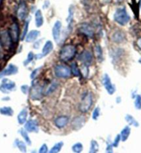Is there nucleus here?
<instances>
[{
  "instance_id": "20",
  "label": "nucleus",
  "mask_w": 141,
  "mask_h": 153,
  "mask_svg": "<svg viewBox=\"0 0 141 153\" xmlns=\"http://www.w3.org/2000/svg\"><path fill=\"white\" fill-rule=\"evenodd\" d=\"M53 44L52 42L51 41H47L45 43L44 46L42 48V55L43 57H46V55H49V53H51V51H53Z\"/></svg>"
},
{
  "instance_id": "33",
  "label": "nucleus",
  "mask_w": 141,
  "mask_h": 153,
  "mask_svg": "<svg viewBox=\"0 0 141 153\" xmlns=\"http://www.w3.org/2000/svg\"><path fill=\"white\" fill-rule=\"evenodd\" d=\"M84 147L82 143L80 142H77L72 146L71 150L75 153H80L83 151Z\"/></svg>"
},
{
  "instance_id": "6",
  "label": "nucleus",
  "mask_w": 141,
  "mask_h": 153,
  "mask_svg": "<svg viewBox=\"0 0 141 153\" xmlns=\"http://www.w3.org/2000/svg\"><path fill=\"white\" fill-rule=\"evenodd\" d=\"M102 84L110 95H113L116 93V85L112 84L110 76L108 75V74L105 73L102 76Z\"/></svg>"
},
{
  "instance_id": "10",
  "label": "nucleus",
  "mask_w": 141,
  "mask_h": 153,
  "mask_svg": "<svg viewBox=\"0 0 141 153\" xmlns=\"http://www.w3.org/2000/svg\"><path fill=\"white\" fill-rule=\"evenodd\" d=\"M9 34L13 43H17L20 38V28L18 24L14 22L11 24L9 28Z\"/></svg>"
},
{
  "instance_id": "19",
  "label": "nucleus",
  "mask_w": 141,
  "mask_h": 153,
  "mask_svg": "<svg viewBox=\"0 0 141 153\" xmlns=\"http://www.w3.org/2000/svg\"><path fill=\"white\" fill-rule=\"evenodd\" d=\"M28 118V109L23 108L17 115V121L20 125H24Z\"/></svg>"
},
{
  "instance_id": "30",
  "label": "nucleus",
  "mask_w": 141,
  "mask_h": 153,
  "mask_svg": "<svg viewBox=\"0 0 141 153\" xmlns=\"http://www.w3.org/2000/svg\"><path fill=\"white\" fill-rule=\"evenodd\" d=\"M98 152H99V143H98L97 141L93 139V140L91 141V143H90L89 152L96 153Z\"/></svg>"
},
{
  "instance_id": "12",
  "label": "nucleus",
  "mask_w": 141,
  "mask_h": 153,
  "mask_svg": "<svg viewBox=\"0 0 141 153\" xmlns=\"http://www.w3.org/2000/svg\"><path fill=\"white\" fill-rule=\"evenodd\" d=\"M78 59L84 65L89 66L93 62V55L89 51H84L80 55Z\"/></svg>"
},
{
  "instance_id": "47",
  "label": "nucleus",
  "mask_w": 141,
  "mask_h": 153,
  "mask_svg": "<svg viewBox=\"0 0 141 153\" xmlns=\"http://www.w3.org/2000/svg\"><path fill=\"white\" fill-rule=\"evenodd\" d=\"M121 101H122V98L120 97H117L116 99V102L117 103H121Z\"/></svg>"
},
{
  "instance_id": "2",
  "label": "nucleus",
  "mask_w": 141,
  "mask_h": 153,
  "mask_svg": "<svg viewBox=\"0 0 141 153\" xmlns=\"http://www.w3.org/2000/svg\"><path fill=\"white\" fill-rule=\"evenodd\" d=\"M113 19L117 24L121 26H125L130 20V17L125 8H118L113 15Z\"/></svg>"
},
{
  "instance_id": "28",
  "label": "nucleus",
  "mask_w": 141,
  "mask_h": 153,
  "mask_svg": "<svg viewBox=\"0 0 141 153\" xmlns=\"http://www.w3.org/2000/svg\"><path fill=\"white\" fill-rule=\"evenodd\" d=\"M95 55L96 56L97 59L101 62L103 60V52H102V49L100 45H96L94 48Z\"/></svg>"
},
{
  "instance_id": "36",
  "label": "nucleus",
  "mask_w": 141,
  "mask_h": 153,
  "mask_svg": "<svg viewBox=\"0 0 141 153\" xmlns=\"http://www.w3.org/2000/svg\"><path fill=\"white\" fill-rule=\"evenodd\" d=\"M35 59V55H34L33 52H29L28 55H27L26 59L24 61L23 64L24 66H27L29 64L33 62V60Z\"/></svg>"
},
{
  "instance_id": "5",
  "label": "nucleus",
  "mask_w": 141,
  "mask_h": 153,
  "mask_svg": "<svg viewBox=\"0 0 141 153\" xmlns=\"http://www.w3.org/2000/svg\"><path fill=\"white\" fill-rule=\"evenodd\" d=\"M16 90V84L7 78H2L0 84V91L4 94H9Z\"/></svg>"
},
{
  "instance_id": "40",
  "label": "nucleus",
  "mask_w": 141,
  "mask_h": 153,
  "mask_svg": "<svg viewBox=\"0 0 141 153\" xmlns=\"http://www.w3.org/2000/svg\"><path fill=\"white\" fill-rule=\"evenodd\" d=\"M28 25H29V22H28V21H26V23H25L24 27L23 33H22V36H21V39H22V40L24 39V38L26 37V35H27V33H28Z\"/></svg>"
},
{
  "instance_id": "17",
  "label": "nucleus",
  "mask_w": 141,
  "mask_h": 153,
  "mask_svg": "<svg viewBox=\"0 0 141 153\" xmlns=\"http://www.w3.org/2000/svg\"><path fill=\"white\" fill-rule=\"evenodd\" d=\"M61 30H62V23L60 21H56L52 29V35L56 42H58L60 39Z\"/></svg>"
},
{
  "instance_id": "1",
  "label": "nucleus",
  "mask_w": 141,
  "mask_h": 153,
  "mask_svg": "<svg viewBox=\"0 0 141 153\" xmlns=\"http://www.w3.org/2000/svg\"><path fill=\"white\" fill-rule=\"evenodd\" d=\"M76 54V48L74 45H66L64 46L60 51L59 57L63 62H69L74 59Z\"/></svg>"
},
{
  "instance_id": "27",
  "label": "nucleus",
  "mask_w": 141,
  "mask_h": 153,
  "mask_svg": "<svg viewBox=\"0 0 141 153\" xmlns=\"http://www.w3.org/2000/svg\"><path fill=\"white\" fill-rule=\"evenodd\" d=\"M124 119H125V121L128 123V124L129 126H132L136 128L139 126V123H138V121L136 120L135 118H134L132 115H131V114H126L125 117H124Z\"/></svg>"
},
{
  "instance_id": "48",
  "label": "nucleus",
  "mask_w": 141,
  "mask_h": 153,
  "mask_svg": "<svg viewBox=\"0 0 141 153\" xmlns=\"http://www.w3.org/2000/svg\"><path fill=\"white\" fill-rule=\"evenodd\" d=\"M137 45L139 47V48L141 50V38H139L137 41Z\"/></svg>"
},
{
  "instance_id": "32",
  "label": "nucleus",
  "mask_w": 141,
  "mask_h": 153,
  "mask_svg": "<svg viewBox=\"0 0 141 153\" xmlns=\"http://www.w3.org/2000/svg\"><path fill=\"white\" fill-rule=\"evenodd\" d=\"M73 19H74V8H73V6H70L69 9V15H68L67 19L68 22V28L69 29L71 28Z\"/></svg>"
},
{
  "instance_id": "16",
  "label": "nucleus",
  "mask_w": 141,
  "mask_h": 153,
  "mask_svg": "<svg viewBox=\"0 0 141 153\" xmlns=\"http://www.w3.org/2000/svg\"><path fill=\"white\" fill-rule=\"evenodd\" d=\"M69 122V117L65 115H61L56 117L54 120V124L56 126L59 128V129H62L65 126H67L68 123Z\"/></svg>"
},
{
  "instance_id": "45",
  "label": "nucleus",
  "mask_w": 141,
  "mask_h": 153,
  "mask_svg": "<svg viewBox=\"0 0 141 153\" xmlns=\"http://www.w3.org/2000/svg\"><path fill=\"white\" fill-rule=\"evenodd\" d=\"M2 47H3V46H2L1 40H0V59L3 57V51H2Z\"/></svg>"
},
{
  "instance_id": "46",
  "label": "nucleus",
  "mask_w": 141,
  "mask_h": 153,
  "mask_svg": "<svg viewBox=\"0 0 141 153\" xmlns=\"http://www.w3.org/2000/svg\"><path fill=\"white\" fill-rule=\"evenodd\" d=\"M2 100L4 101V102H8V101L10 100V97H8V96H5V97H4L2 98Z\"/></svg>"
},
{
  "instance_id": "42",
  "label": "nucleus",
  "mask_w": 141,
  "mask_h": 153,
  "mask_svg": "<svg viewBox=\"0 0 141 153\" xmlns=\"http://www.w3.org/2000/svg\"><path fill=\"white\" fill-rule=\"evenodd\" d=\"M41 68H42V67H39V68H37L34 69L33 71L31 72V75H30V78L32 80L35 79V78L36 77V76H37L38 73H39V71H40Z\"/></svg>"
},
{
  "instance_id": "50",
  "label": "nucleus",
  "mask_w": 141,
  "mask_h": 153,
  "mask_svg": "<svg viewBox=\"0 0 141 153\" xmlns=\"http://www.w3.org/2000/svg\"><path fill=\"white\" fill-rule=\"evenodd\" d=\"M140 8H141V0H140Z\"/></svg>"
},
{
  "instance_id": "4",
  "label": "nucleus",
  "mask_w": 141,
  "mask_h": 153,
  "mask_svg": "<svg viewBox=\"0 0 141 153\" xmlns=\"http://www.w3.org/2000/svg\"><path fill=\"white\" fill-rule=\"evenodd\" d=\"M54 73L57 77L61 79H68L71 75L70 69L67 66L63 64L56 65L54 68Z\"/></svg>"
},
{
  "instance_id": "41",
  "label": "nucleus",
  "mask_w": 141,
  "mask_h": 153,
  "mask_svg": "<svg viewBox=\"0 0 141 153\" xmlns=\"http://www.w3.org/2000/svg\"><path fill=\"white\" fill-rule=\"evenodd\" d=\"M120 141H121V137H120V134H118L116 136L114 140H113V141L112 142L113 148H118V146H119Z\"/></svg>"
},
{
  "instance_id": "11",
  "label": "nucleus",
  "mask_w": 141,
  "mask_h": 153,
  "mask_svg": "<svg viewBox=\"0 0 141 153\" xmlns=\"http://www.w3.org/2000/svg\"><path fill=\"white\" fill-rule=\"evenodd\" d=\"M43 94L42 87L38 84H33L31 90L30 97L33 100H39L42 98Z\"/></svg>"
},
{
  "instance_id": "13",
  "label": "nucleus",
  "mask_w": 141,
  "mask_h": 153,
  "mask_svg": "<svg viewBox=\"0 0 141 153\" xmlns=\"http://www.w3.org/2000/svg\"><path fill=\"white\" fill-rule=\"evenodd\" d=\"M85 117L79 115L73 119V120L71 121V126L75 130H79L85 126Z\"/></svg>"
},
{
  "instance_id": "29",
  "label": "nucleus",
  "mask_w": 141,
  "mask_h": 153,
  "mask_svg": "<svg viewBox=\"0 0 141 153\" xmlns=\"http://www.w3.org/2000/svg\"><path fill=\"white\" fill-rule=\"evenodd\" d=\"M70 71L75 76H80L81 75L80 70L78 68V64L76 62H73L70 64Z\"/></svg>"
},
{
  "instance_id": "44",
  "label": "nucleus",
  "mask_w": 141,
  "mask_h": 153,
  "mask_svg": "<svg viewBox=\"0 0 141 153\" xmlns=\"http://www.w3.org/2000/svg\"><path fill=\"white\" fill-rule=\"evenodd\" d=\"M49 152V148H48L47 145L46 143H43V144L41 146V147L39 149V152L40 153H47Z\"/></svg>"
},
{
  "instance_id": "21",
  "label": "nucleus",
  "mask_w": 141,
  "mask_h": 153,
  "mask_svg": "<svg viewBox=\"0 0 141 153\" xmlns=\"http://www.w3.org/2000/svg\"><path fill=\"white\" fill-rule=\"evenodd\" d=\"M130 133H131L130 126H124L120 133V137H121V141H123V142L126 141L127 139H128L129 135H130Z\"/></svg>"
},
{
  "instance_id": "22",
  "label": "nucleus",
  "mask_w": 141,
  "mask_h": 153,
  "mask_svg": "<svg viewBox=\"0 0 141 153\" xmlns=\"http://www.w3.org/2000/svg\"><path fill=\"white\" fill-rule=\"evenodd\" d=\"M35 26L38 28L42 26L44 24V18H43L42 11L40 10H38L35 14Z\"/></svg>"
},
{
  "instance_id": "15",
  "label": "nucleus",
  "mask_w": 141,
  "mask_h": 153,
  "mask_svg": "<svg viewBox=\"0 0 141 153\" xmlns=\"http://www.w3.org/2000/svg\"><path fill=\"white\" fill-rule=\"evenodd\" d=\"M79 30L82 34H84L88 37H92L94 35V28L90 24L84 23L79 27Z\"/></svg>"
},
{
  "instance_id": "3",
  "label": "nucleus",
  "mask_w": 141,
  "mask_h": 153,
  "mask_svg": "<svg viewBox=\"0 0 141 153\" xmlns=\"http://www.w3.org/2000/svg\"><path fill=\"white\" fill-rule=\"evenodd\" d=\"M93 104V95L92 93H86L82 98L79 105L80 111L82 113H86L91 109Z\"/></svg>"
},
{
  "instance_id": "24",
  "label": "nucleus",
  "mask_w": 141,
  "mask_h": 153,
  "mask_svg": "<svg viewBox=\"0 0 141 153\" xmlns=\"http://www.w3.org/2000/svg\"><path fill=\"white\" fill-rule=\"evenodd\" d=\"M18 132H19L20 135L22 137V138L24 139V140L25 142H26V144L28 146H31L32 142H31V140L30 139V137H29L28 134V132H27L26 130L24 129V128H21V129H20L19 130H18Z\"/></svg>"
},
{
  "instance_id": "39",
  "label": "nucleus",
  "mask_w": 141,
  "mask_h": 153,
  "mask_svg": "<svg viewBox=\"0 0 141 153\" xmlns=\"http://www.w3.org/2000/svg\"><path fill=\"white\" fill-rule=\"evenodd\" d=\"M113 146L112 142L110 141V139H108L106 141V152L107 153H112L113 152Z\"/></svg>"
},
{
  "instance_id": "43",
  "label": "nucleus",
  "mask_w": 141,
  "mask_h": 153,
  "mask_svg": "<svg viewBox=\"0 0 141 153\" xmlns=\"http://www.w3.org/2000/svg\"><path fill=\"white\" fill-rule=\"evenodd\" d=\"M20 89H21V91L24 94H27L28 93V92L30 91V88H29V85L24 84L22 85L21 87H20Z\"/></svg>"
},
{
  "instance_id": "23",
  "label": "nucleus",
  "mask_w": 141,
  "mask_h": 153,
  "mask_svg": "<svg viewBox=\"0 0 141 153\" xmlns=\"http://www.w3.org/2000/svg\"><path fill=\"white\" fill-rule=\"evenodd\" d=\"M14 144L17 147L20 152H27V148H26V143L25 141L22 140H20L19 139H16L14 141Z\"/></svg>"
},
{
  "instance_id": "8",
  "label": "nucleus",
  "mask_w": 141,
  "mask_h": 153,
  "mask_svg": "<svg viewBox=\"0 0 141 153\" xmlns=\"http://www.w3.org/2000/svg\"><path fill=\"white\" fill-rule=\"evenodd\" d=\"M19 71V68L15 64H8L6 68L0 72V79L6 76H10L13 75H16Z\"/></svg>"
},
{
  "instance_id": "14",
  "label": "nucleus",
  "mask_w": 141,
  "mask_h": 153,
  "mask_svg": "<svg viewBox=\"0 0 141 153\" xmlns=\"http://www.w3.org/2000/svg\"><path fill=\"white\" fill-rule=\"evenodd\" d=\"M27 14H28V8H27L26 4L25 3V1H22L18 6L17 10V17L21 20H24L26 19Z\"/></svg>"
},
{
  "instance_id": "18",
  "label": "nucleus",
  "mask_w": 141,
  "mask_h": 153,
  "mask_svg": "<svg viewBox=\"0 0 141 153\" xmlns=\"http://www.w3.org/2000/svg\"><path fill=\"white\" fill-rule=\"evenodd\" d=\"M40 35V32L38 30H33L31 32L27 33V35L25 37V41L28 43H31L33 42H35L38 37H39Z\"/></svg>"
},
{
  "instance_id": "9",
  "label": "nucleus",
  "mask_w": 141,
  "mask_h": 153,
  "mask_svg": "<svg viewBox=\"0 0 141 153\" xmlns=\"http://www.w3.org/2000/svg\"><path fill=\"white\" fill-rule=\"evenodd\" d=\"M0 40H1L2 46L6 48H10L13 44L8 30H3L0 33Z\"/></svg>"
},
{
  "instance_id": "31",
  "label": "nucleus",
  "mask_w": 141,
  "mask_h": 153,
  "mask_svg": "<svg viewBox=\"0 0 141 153\" xmlns=\"http://www.w3.org/2000/svg\"><path fill=\"white\" fill-rule=\"evenodd\" d=\"M64 146V142L63 141H59V142L56 143L55 145H54L53 147L51 148V149L49 150L50 153H58L60 152L62 150V148Z\"/></svg>"
},
{
  "instance_id": "38",
  "label": "nucleus",
  "mask_w": 141,
  "mask_h": 153,
  "mask_svg": "<svg viewBox=\"0 0 141 153\" xmlns=\"http://www.w3.org/2000/svg\"><path fill=\"white\" fill-rule=\"evenodd\" d=\"M81 74L84 76V77L87 78L89 75V69H88V66H86V65H82L81 68Z\"/></svg>"
},
{
  "instance_id": "26",
  "label": "nucleus",
  "mask_w": 141,
  "mask_h": 153,
  "mask_svg": "<svg viewBox=\"0 0 141 153\" xmlns=\"http://www.w3.org/2000/svg\"><path fill=\"white\" fill-rule=\"evenodd\" d=\"M0 114L4 116L12 117L14 114V111L10 106H4L0 108Z\"/></svg>"
},
{
  "instance_id": "35",
  "label": "nucleus",
  "mask_w": 141,
  "mask_h": 153,
  "mask_svg": "<svg viewBox=\"0 0 141 153\" xmlns=\"http://www.w3.org/2000/svg\"><path fill=\"white\" fill-rule=\"evenodd\" d=\"M100 111H100V107L97 106V107L95 108L94 111H93V112H92V117L93 120L97 121L98 119H99L100 116Z\"/></svg>"
},
{
  "instance_id": "7",
  "label": "nucleus",
  "mask_w": 141,
  "mask_h": 153,
  "mask_svg": "<svg viewBox=\"0 0 141 153\" xmlns=\"http://www.w3.org/2000/svg\"><path fill=\"white\" fill-rule=\"evenodd\" d=\"M24 128L28 132H34V133H38L40 130L38 121L33 119L26 121V122L24 124Z\"/></svg>"
},
{
  "instance_id": "37",
  "label": "nucleus",
  "mask_w": 141,
  "mask_h": 153,
  "mask_svg": "<svg viewBox=\"0 0 141 153\" xmlns=\"http://www.w3.org/2000/svg\"><path fill=\"white\" fill-rule=\"evenodd\" d=\"M134 106L137 110H141V95L136 94L134 98Z\"/></svg>"
},
{
  "instance_id": "25",
  "label": "nucleus",
  "mask_w": 141,
  "mask_h": 153,
  "mask_svg": "<svg viewBox=\"0 0 141 153\" xmlns=\"http://www.w3.org/2000/svg\"><path fill=\"white\" fill-rule=\"evenodd\" d=\"M124 33L121 32V31H116V32H115L112 35L113 42H114L116 43H121L124 41Z\"/></svg>"
},
{
  "instance_id": "49",
  "label": "nucleus",
  "mask_w": 141,
  "mask_h": 153,
  "mask_svg": "<svg viewBox=\"0 0 141 153\" xmlns=\"http://www.w3.org/2000/svg\"><path fill=\"white\" fill-rule=\"evenodd\" d=\"M138 62H139V63H140V64H141V57L140 58V59H139V60H138Z\"/></svg>"
},
{
  "instance_id": "34",
  "label": "nucleus",
  "mask_w": 141,
  "mask_h": 153,
  "mask_svg": "<svg viewBox=\"0 0 141 153\" xmlns=\"http://www.w3.org/2000/svg\"><path fill=\"white\" fill-rule=\"evenodd\" d=\"M58 83L55 82V81H53V82L49 85V86L48 87V88L46 91V93H45V94H46V95H49V94L53 93V92L57 88V87H58Z\"/></svg>"
}]
</instances>
